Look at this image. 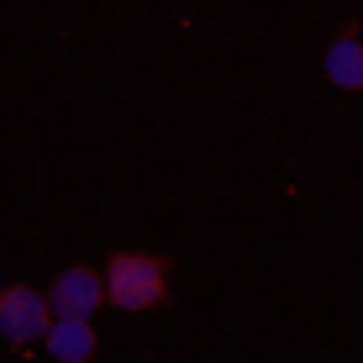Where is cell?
I'll return each instance as SVG.
<instances>
[{
    "label": "cell",
    "mask_w": 363,
    "mask_h": 363,
    "mask_svg": "<svg viewBox=\"0 0 363 363\" xmlns=\"http://www.w3.org/2000/svg\"><path fill=\"white\" fill-rule=\"evenodd\" d=\"M48 321H53L48 290H32V284H6V290H0V337H6L11 347L43 342Z\"/></svg>",
    "instance_id": "2"
},
{
    "label": "cell",
    "mask_w": 363,
    "mask_h": 363,
    "mask_svg": "<svg viewBox=\"0 0 363 363\" xmlns=\"http://www.w3.org/2000/svg\"><path fill=\"white\" fill-rule=\"evenodd\" d=\"M43 353L53 363H90L100 353L95 316H53L48 332H43Z\"/></svg>",
    "instance_id": "4"
},
{
    "label": "cell",
    "mask_w": 363,
    "mask_h": 363,
    "mask_svg": "<svg viewBox=\"0 0 363 363\" xmlns=\"http://www.w3.org/2000/svg\"><path fill=\"white\" fill-rule=\"evenodd\" d=\"M106 300L116 311H153L169 300V264L158 253H143V247H116L106 258Z\"/></svg>",
    "instance_id": "1"
},
{
    "label": "cell",
    "mask_w": 363,
    "mask_h": 363,
    "mask_svg": "<svg viewBox=\"0 0 363 363\" xmlns=\"http://www.w3.org/2000/svg\"><path fill=\"white\" fill-rule=\"evenodd\" d=\"M321 74H327L332 90H347V95L363 90V32L358 27H342L327 43V53H321Z\"/></svg>",
    "instance_id": "5"
},
{
    "label": "cell",
    "mask_w": 363,
    "mask_h": 363,
    "mask_svg": "<svg viewBox=\"0 0 363 363\" xmlns=\"http://www.w3.org/2000/svg\"><path fill=\"white\" fill-rule=\"evenodd\" d=\"M48 300H53V316H95V311L106 306V274L74 264L64 274H53Z\"/></svg>",
    "instance_id": "3"
}]
</instances>
